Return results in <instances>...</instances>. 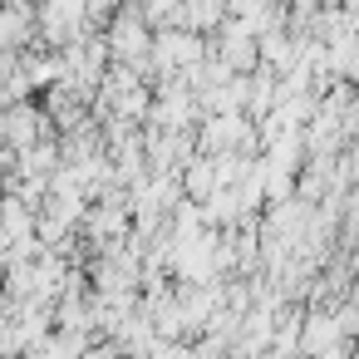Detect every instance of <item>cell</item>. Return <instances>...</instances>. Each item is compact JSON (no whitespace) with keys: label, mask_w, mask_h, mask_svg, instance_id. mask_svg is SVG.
I'll return each mask as SVG.
<instances>
[{"label":"cell","mask_w":359,"mask_h":359,"mask_svg":"<svg viewBox=\"0 0 359 359\" xmlns=\"http://www.w3.org/2000/svg\"><path fill=\"white\" fill-rule=\"evenodd\" d=\"M339 177H344V182H359V148H349V153H344V163H339Z\"/></svg>","instance_id":"cell-1"},{"label":"cell","mask_w":359,"mask_h":359,"mask_svg":"<svg viewBox=\"0 0 359 359\" xmlns=\"http://www.w3.org/2000/svg\"><path fill=\"white\" fill-rule=\"evenodd\" d=\"M11 6H20V11H30V6H35V0H11Z\"/></svg>","instance_id":"cell-2"}]
</instances>
